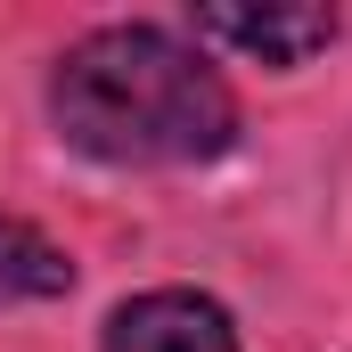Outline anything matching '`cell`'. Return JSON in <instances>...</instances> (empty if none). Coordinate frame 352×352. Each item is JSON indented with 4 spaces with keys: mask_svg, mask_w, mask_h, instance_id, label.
<instances>
[{
    "mask_svg": "<svg viewBox=\"0 0 352 352\" xmlns=\"http://www.w3.org/2000/svg\"><path fill=\"white\" fill-rule=\"evenodd\" d=\"M197 41L246 50L278 74H295L336 41V8H197Z\"/></svg>",
    "mask_w": 352,
    "mask_h": 352,
    "instance_id": "cell-3",
    "label": "cell"
},
{
    "mask_svg": "<svg viewBox=\"0 0 352 352\" xmlns=\"http://www.w3.org/2000/svg\"><path fill=\"white\" fill-rule=\"evenodd\" d=\"M98 352H238V320L197 287H148L107 311Z\"/></svg>",
    "mask_w": 352,
    "mask_h": 352,
    "instance_id": "cell-2",
    "label": "cell"
},
{
    "mask_svg": "<svg viewBox=\"0 0 352 352\" xmlns=\"http://www.w3.org/2000/svg\"><path fill=\"white\" fill-rule=\"evenodd\" d=\"M58 295H74V254L50 230L0 213V303H58Z\"/></svg>",
    "mask_w": 352,
    "mask_h": 352,
    "instance_id": "cell-4",
    "label": "cell"
},
{
    "mask_svg": "<svg viewBox=\"0 0 352 352\" xmlns=\"http://www.w3.org/2000/svg\"><path fill=\"white\" fill-rule=\"evenodd\" d=\"M50 123L90 164H213L238 140V90L173 25H98L50 74Z\"/></svg>",
    "mask_w": 352,
    "mask_h": 352,
    "instance_id": "cell-1",
    "label": "cell"
}]
</instances>
